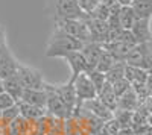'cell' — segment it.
<instances>
[{
  "label": "cell",
  "mask_w": 152,
  "mask_h": 135,
  "mask_svg": "<svg viewBox=\"0 0 152 135\" xmlns=\"http://www.w3.org/2000/svg\"><path fill=\"white\" fill-rule=\"evenodd\" d=\"M138 97L134 93L132 88H129L125 94H122L119 99H117V109H123V111H135L138 108Z\"/></svg>",
  "instance_id": "19"
},
{
  "label": "cell",
  "mask_w": 152,
  "mask_h": 135,
  "mask_svg": "<svg viewBox=\"0 0 152 135\" xmlns=\"http://www.w3.org/2000/svg\"><path fill=\"white\" fill-rule=\"evenodd\" d=\"M111 87H113V91H114V94L117 96V99L122 96V94H125L126 91H128L129 88H131V83L126 81L125 78H122V79H119V81H116L114 83H111Z\"/></svg>",
  "instance_id": "32"
},
{
  "label": "cell",
  "mask_w": 152,
  "mask_h": 135,
  "mask_svg": "<svg viewBox=\"0 0 152 135\" xmlns=\"http://www.w3.org/2000/svg\"><path fill=\"white\" fill-rule=\"evenodd\" d=\"M20 67V62L12 56L9 47L6 44V40L0 44V79H6L8 76L15 75Z\"/></svg>",
  "instance_id": "8"
},
{
  "label": "cell",
  "mask_w": 152,
  "mask_h": 135,
  "mask_svg": "<svg viewBox=\"0 0 152 135\" xmlns=\"http://www.w3.org/2000/svg\"><path fill=\"white\" fill-rule=\"evenodd\" d=\"M55 20L59 18H87L88 14L79 9L76 0H53Z\"/></svg>",
  "instance_id": "4"
},
{
  "label": "cell",
  "mask_w": 152,
  "mask_h": 135,
  "mask_svg": "<svg viewBox=\"0 0 152 135\" xmlns=\"http://www.w3.org/2000/svg\"><path fill=\"white\" fill-rule=\"evenodd\" d=\"M6 129H8V135H29L32 129V123H29L26 118H23L20 115L9 126H6Z\"/></svg>",
  "instance_id": "21"
},
{
  "label": "cell",
  "mask_w": 152,
  "mask_h": 135,
  "mask_svg": "<svg viewBox=\"0 0 152 135\" xmlns=\"http://www.w3.org/2000/svg\"><path fill=\"white\" fill-rule=\"evenodd\" d=\"M148 125H149V126H152V114H149V115H148Z\"/></svg>",
  "instance_id": "41"
},
{
  "label": "cell",
  "mask_w": 152,
  "mask_h": 135,
  "mask_svg": "<svg viewBox=\"0 0 152 135\" xmlns=\"http://www.w3.org/2000/svg\"><path fill=\"white\" fill-rule=\"evenodd\" d=\"M84 44L85 43H82L81 40L75 38V36L55 28L52 36L49 40L47 49H46V56L47 58H62L69 52L81 50L84 47Z\"/></svg>",
  "instance_id": "1"
},
{
  "label": "cell",
  "mask_w": 152,
  "mask_h": 135,
  "mask_svg": "<svg viewBox=\"0 0 152 135\" xmlns=\"http://www.w3.org/2000/svg\"><path fill=\"white\" fill-rule=\"evenodd\" d=\"M17 102L12 99V97L8 94V93H2L0 94V111H5V109H8V108H11V106H14Z\"/></svg>",
  "instance_id": "34"
},
{
  "label": "cell",
  "mask_w": 152,
  "mask_h": 135,
  "mask_svg": "<svg viewBox=\"0 0 152 135\" xmlns=\"http://www.w3.org/2000/svg\"><path fill=\"white\" fill-rule=\"evenodd\" d=\"M62 58L67 61V64L70 65V70H72V76H70L69 82H73L79 75H82V73H88V71H90V68H88V64H87L84 55L81 53V50L69 52V53H66Z\"/></svg>",
  "instance_id": "9"
},
{
  "label": "cell",
  "mask_w": 152,
  "mask_h": 135,
  "mask_svg": "<svg viewBox=\"0 0 152 135\" xmlns=\"http://www.w3.org/2000/svg\"><path fill=\"white\" fill-rule=\"evenodd\" d=\"M73 88H75V94H76V99H78V103H82L85 100H90V99H94L97 97V91L94 88L93 82L90 81L87 73H82L76 78L73 82Z\"/></svg>",
  "instance_id": "5"
},
{
  "label": "cell",
  "mask_w": 152,
  "mask_h": 135,
  "mask_svg": "<svg viewBox=\"0 0 152 135\" xmlns=\"http://www.w3.org/2000/svg\"><path fill=\"white\" fill-rule=\"evenodd\" d=\"M143 135H152V126H149L146 131H145V134Z\"/></svg>",
  "instance_id": "40"
},
{
  "label": "cell",
  "mask_w": 152,
  "mask_h": 135,
  "mask_svg": "<svg viewBox=\"0 0 152 135\" xmlns=\"http://www.w3.org/2000/svg\"><path fill=\"white\" fill-rule=\"evenodd\" d=\"M3 41H5V29H3V26H0V44Z\"/></svg>",
  "instance_id": "39"
},
{
  "label": "cell",
  "mask_w": 152,
  "mask_h": 135,
  "mask_svg": "<svg viewBox=\"0 0 152 135\" xmlns=\"http://www.w3.org/2000/svg\"><path fill=\"white\" fill-rule=\"evenodd\" d=\"M117 135H134V132H132L131 128H128V129H120Z\"/></svg>",
  "instance_id": "37"
},
{
  "label": "cell",
  "mask_w": 152,
  "mask_h": 135,
  "mask_svg": "<svg viewBox=\"0 0 152 135\" xmlns=\"http://www.w3.org/2000/svg\"><path fill=\"white\" fill-rule=\"evenodd\" d=\"M149 20H151V18H137V21L134 23V26L131 28V33L134 35L137 44L151 43V41H152V33H151Z\"/></svg>",
  "instance_id": "13"
},
{
  "label": "cell",
  "mask_w": 152,
  "mask_h": 135,
  "mask_svg": "<svg viewBox=\"0 0 152 135\" xmlns=\"http://www.w3.org/2000/svg\"><path fill=\"white\" fill-rule=\"evenodd\" d=\"M120 131L119 125H117V121L114 120V118H110L107 121H104V125L102 128H100V134L99 135H117Z\"/></svg>",
  "instance_id": "31"
},
{
  "label": "cell",
  "mask_w": 152,
  "mask_h": 135,
  "mask_svg": "<svg viewBox=\"0 0 152 135\" xmlns=\"http://www.w3.org/2000/svg\"><path fill=\"white\" fill-rule=\"evenodd\" d=\"M125 64L149 71L152 68V41L142 43L132 47L125 58Z\"/></svg>",
  "instance_id": "3"
},
{
  "label": "cell",
  "mask_w": 152,
  "mask_h": 135,
  "mask_svg": "<svg viewBox=\"0 0 152 135\" xmlns=\"http://www.w3.org/2000/svg\"><path fill=\"white\" fill-rule=\"evenodd\" d=\"M88 17L94 18V20H104V21H107L108 17H110V6L105 5V3H102V2H99L94 6V9L90 12V14H88Z\"/></svg>",
  "instance_id": "29"
},
{
  "label": "cell",
  "mask_w": 152,
  "mask_h": 135,
  "mask_svg": "<svg viewBox=\"0 0 152 135\" xmlns=\"http://www.w3.org/2000/svg\"><path fill=\"white\" fill-rule=\"evenodd\" d=\"M132 111H123V109H116L113 112V118L117 121V125L120 129H128L131 128V121H132Z\"/></svg>",
  "instance_id": "25"
},
{
  "label": "cell",
  "mask_w": 152,
  "mask_h": 135,
  "mask_svg": "<svg viewBox=\"0 0 152 135\" xmlns=\"http://www.w3.org/2000/svg\"><path fill=\"white\" fill-rule=\"evenodd\" d=\"M44 91L47 93V99H46V111L49 115L56 117V118H62L66 120L70 117L69 109L66 108V105L61 102V99L53 93V90L50 88V85L44 82Z\"/></svg>",
  "instance_id": "6"
},
{
  "label": "cell",
  "mask_w": 152,
  "mask_h": 135,
  "mask_svg": "<svg viewBox=\"0 0 152 135\" xmlns=\"http://www.w3.org/2000/svg\"><path fill=\"white\" fill-rule=\"evenodd\" d=\"M88 17L87 18H59L55 20V28L66 32L82 43H90V29H88Z\"/></svg>",
  "instance_id": "2"
},
{
  "label": "cell",
  "mask_w": 152,
  "mask_h": 135,
  "mask_svg": "<svg viewBox=\"0 0 152 135\" xmlns=\"http://www.w3.org/2000/svg\"><path fill=\"white\" fill-rule=\"evenodd\" d=\"M132 2H134V0H117V3L120 6H131Z\"/></svg>",
  "instance_id": "38"
},
{
  "label": "cell",
  "mask_w": 152,
  "mask_h": 135,
  "mask_svg": "<svg viewBox=\"0 0 152 135\" xmlns=\"http://www.w3.org/2000/svg\"><path fill=\"white\" fill-rule=\"evenodd\" d=\"M0 126H2V111H0Z\"/></svg>",
  "instance_id": "43"
},
{
  "label": "cell",
  "mask_w": 152,
  "mask_h": 135,
  "mask_svg": "<svg viewBox=\"0 0 152 135\" xmlns=\"http://www.w3.org/2000/svg\"><path fill=\"white\" fill-rule=\"evenodd\" d=\"M88 29H90V40L93 43H99V44H104L108 40V23L104 20H94L88 17Z\"/></svg>",
  "instance_id": "11"
},
{
  "label": "cell",
  "mask_w": 152,
  "mask_h": 135,
  "mask_svg": "<svg viewBox=\"0 0 152 135\" xmlns=\"http://www.w3.org/2000/svg\"><path fill=\"white\" fill-rule=\"evenodd\" d=\"M46 99H47V93L44 91V88L43 90H28V88H24L20 102L46 108Z\"/></svg>",
  "instance_id": "17"
},
{
  "label": "cell",
  "mask_w": 152,
  "mask_h": 135,
  "mask_svg": "<svg viewBox=\"0 0 152 135\" xmlns=\"http://www.w3.org/2000/svg\"><path fill=\"white\" fill-rule=\"evenodd\" d=\"M119 20H120V26L123 30H131L134 23L137 21V15L131 6H120Z\"/></svg>",
  "instance_id": "22"
},
{
  "label": "cell",
  "mask_w": 152,
  "mask_h": 135,
  "mask_svg": "<svg viewBox=\"0 0 152 135\" xmlns=\"http://www.w3.org/2000/svg\"><path fill=\"white\" fill-rule=\"evenodd\" d=\"M87 75H88V78H90V81L93 82L96 91L99 93V91H100V88H102L104 85H105V82H107V79H105V73H102V71H99V70L93 68V70L88 71Z\"/></svg>",
  "instance_id": "30"
},
{
  "label": "cell",
  "mask_w": 152,
  "mask_h": 135,
  "mask_svg": "<svg viewBox=\"0 0 152 135\" xmlns=\"http://www.w3.org/2000/svg\"><path fill=\"white\" fill-rule=\"evenodd\" d=\"M3 91L8 93L15 102L21 100L24 87H23V83H21V81H20L17 73H15V75H12V76H8L6 79H3Z\"/></svg>",
  "instance_id": "15"
},
{
  "label": "cell",
  "mask_w": 152,
  "mask_h": 135,
  "mask_svg": "<svg viewBox=\"0 0 152 135\" xmlns=\"http://www.w3.org/2000/svg\"><path fill=\"white\" fill-rule=\"evenodd\" d=\"M97 99L102 102L108 109H111L113 112L117 109V96L114 94L111 83L105 82V85H104V87L100 88V91L97 93Z\"/></svg>",
  "instance_id": "18"
},
{
  "label": "cell",
  "mask_w": 152,
  "mask_h": 135,
  "mask_svg": "<svg viewBox=\"0 0 152 135\" xmlns=\"http://www.w3.org/2000/svg\"><path fill=\"white\" fill-rule=\"evenodd\" d=\"M104 52V46L102 44H99V43H85L84 47L81 49V53L84 55L85 61H87V64H88V68L93 70L96 68V64H97V61L100 58V55H102Z\"/></svg>",
  "instance_id": "14"
},
{
  "label": "cell",
  "mask_w": 152,
  "mask_h": 135,
  "mask_svg": "<svg viewBox=\"0 0 152 135\" xmlns=\"http://www.w3.org/2000/svg\"><path fill=\"white\" fill-rule=\"evenodd\" d=\"M148 78V71L138 67L132 65H126L125 67V79L128 81L131 85H138V83H145Z\"/></svg>",
  "instance_id": "20"
},
{
  "label": "cell",
  "mask_w": 152,
  "mask_h": 135,
  "mask_svg": "<svg viewBox=\"0 0 152 135\" xmlns=\"http://www.w3.org/2000/svg\"><path fill=\"white\" fill-rule=\"evenodd\" d=\"M145 85H146L148 91L152 94V75H151V73H148V78H146V82H145Z\"/></svg>",
  "instance_id": "35"
},
{
  "label": "cell",
  "mask_w": 152,
  "mask_h": 135,
  "mask_svg": "<svg viewBox=\"0 0 152 135\" xmlns=\"http://www.w3.org/2000/svg\"><path fill=\"white\" fill-rule=\"evenodd\" d=\"M125 67H126L125 61H116V62H114V65L105 73L107 82H108V83H114L116 81L125 78Z\"/></svg>",
  "instance_id": "24"
},
{
  "label": "cell",
  "mask_w": 152,
  "mask_h": 135,
  "mask_svg": "<svg viewBox=\"0 0 152 135\" xmlns=\"http://www.w3.org/2000/svg\"><path fill=\"white\" fill-rule=\"evenodd\" d=\"M76 2H78V6L84 14H90L94 6L99 3V0H76Z\"/></svg>",
  "instance_id": "33"
},
{
  "label": "cell",
  "mask_w": 152,
  "mask_h": 135,
  "mask_svg": "<svg viewBox=\"0 0 152 135\" xmlns=\"http://www.w3.org/2000/svg\"><path fill=\"white\" fill-rule=\"evenodd\" d=\"M2 93H3V81L0 79V94H2Z\"/></svg>",
  "instance_id": "42"
},
{
  "label": "cell",
  "mask_w": 152,
  "mask_h": 135,
  "mask_svg": "<svg viewBox=\"0 0 152 135\" xmlns=\"http://www.w3.org/2000/svg\"><path fill=\"white\" fill-rule=\"evenodd\" d=\"M131 8L134 9L137 18H151L152 17V0H134Z\"/></svg>",
  "instance_id": "23"
},
{
  "label": "cell",
  "mask_w": 152,
  "mask_h": 135,
  "mask_svg": "<svg viewBox=\"0 0 152 135\" xmlns=\"http://www.w3.org/2000/svg\"><path fill=\"white\" fill-rule=\"evenodd\" d=\"M50 88L53 90V93L61 99V102L66 105V108L69 109L70 117L73 114V109L78 106V99H76V94H75V88H73V83L67 82L64 85H50Z\"/></svg>",
  "instance_id": "10"
},
{
  "label": "cell",
  "mask_w": 152,
  "mask_h": 135,
  "mask_svg": "<svg viewBox=\"0 0 152 135\" xmlns=\"http://www.w3.org/2000/svg\"><path fill=\"white\" fill-rule=\"evenodd\" d=\"M66 135H87L78 118L69 117L66 118Z\"/></svg>",
  "instance_id": "28"
},
{
  "label": "cell",
  "mask_w": 152,
  "mask_h": 135,
  "mask_svg": "<svg viewBox=\"0 0 152 135\" xmlns=\"http://www.w3.org/2000/svg\"><path fill=\"white\" fill-rule=\"evenodd\" d=\"M82 108H85L88 112H91L94 117L100 118L102 121H107L110 118H113V111L111 109H108L102 102H100L97 97H94V99H90V100H85L81 103Z\"/></svg>",
  "instance_id": "12"
},
{
  "label": "cell",
  "mask_w": 152,
  "mask_h": 135,
  "mask_svg": "<svg viewBox=\"0 0 152 135\" xmlns=\"http://www.w3.org/2000/svg\"><path fill=\"white\" fill-rule=\"evenodd\" d=\"M20 117V108H18V103H15L14 106H11L5 111H2V126H9L14 120H17Z\"/></svg>",
  "instance_id": "27"
},
{
  "label": "cell",
  "mask_w": 152,
  "mask_h": 135,
  "mask_svg": "<svg viewBox=\"0 0 152 135\" xmlns=\"http://www.w3.org/2000/svg\"><path fill=\"white\" fill-rule=\"evenodd\" d=\"M17 103L20 108V115L23 118H26L29 123H35V121H38L47 114L44 106H35V105H29L24 102H17Z\"/></svg>",
  "instance_id": "16"
},
{
  "label": "cell",
  "mask_w": 152,
  "mask_h": 135,
  "mask_svg": "<svg viewBox=\"0 0 152 135\" xmlns=\"http://www.w3.org/2000/svg\"><path fill=\"white\" fill-rule=\"evenodd\" d=\"M148 73H151V75H152V68H151V70H149V71H148Z\"/></svg>",
  "instance_id": "44"
},
{
  "label": "cell",
  "mask_w": 152,
  "mask_h": 135,
  "mask_svg": "<svg viewBox=\"0 0 152 135\" xmlns=\"http://www.w3.org/2000/svg\"><path fill=\"white\" fill-rule=\"evenodd\" d=\"M29 135H46L43 131H40V129H37L34 125H32V129H31V132H29Z\"/></svg>",
  "instance_id": "36"
},
{
  "label": "cell",
  "mask_w": 152,
  "mask_h": 135,
  "mask_svg": "<svg viewBox=\"0 0 152 135\" xmlns=\"http://www.w3.org/2000/svg\"><path fill=\"white\" fill-rule=\"evenodd\" d=\"M114 62H116L114 56L104 49V52H102V55H100V58H99V61H97V64H96V70L102 71V73H107V71L114 65Z\"/></svg>",
  "instance_id": "26"
},
{
  "label": "cell",
  "mask_w": 152,
  "mask_h": 135,
  "mask_svg": "<svg viewBox=\"0 0 152 135\" xmlns=\"http://www.w3.org/2000/svg\"><path fill=\"white\" fill-rule=\"evenodd\" d=\"M17 75H18L24 88H28V90H43L44 88L43 75L37 68L26 67V65L20 64V67L17 70Z\"/></svg>",
  "instance_id": "7"
}]
</instances>
